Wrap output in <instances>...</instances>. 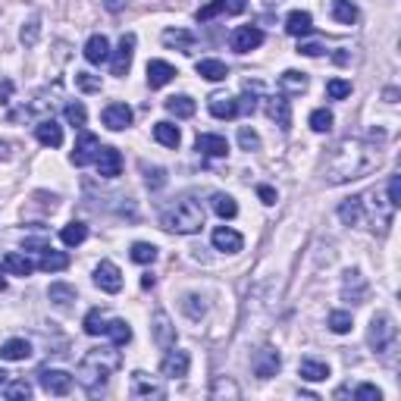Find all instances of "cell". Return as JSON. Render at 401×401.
Returning <instances> with one entry per match:
<instances>
[{
  "instance_id": "obj_58",
  "label": "cell",
  "mask_w": 401,
  "mask_h": 401,
  "mask_svg": "<svg viewBox=\"0 0 401 401\" xmlns=\"http://www.w3.org/2000/svg\"><path fill=\"white\" fill-rule=\"evenodd\" d=\"M257 198L264 204H276V188L273 185H257Z\"/></svg>"
},
{
  "instance_id": "obj_64",
  "label": "cell",
  "mask_w": 401,
  "mask_h": 401,
  "mask_svg": "<svg viewBox=\"0 0 401 401\" xmlns=\"http://www.w3.org/2000/svg\"><path fill=\"white\" fill-rule=\"evenodd\" d=\"M6 376H10V373H6V370H0V389L6 386Z\"/></svg>"
},
{
  "instance_id": "obj_49",
  "label": "cell",
  "mask_w": 401,
  "mask_h": 401,
  "mask_svg": "<svg viewBox=\"0 0 401 401\" xmlns=\"http://www.w3.org/2000/svg\"><path fill=\"white\" fill-rule=\"evenodd\" d=\"M100 75H94V73H75V88L78 91H85V94H94V91H100Z\"/></svg>"
},
{
  "instance_id": "obj_55",
  "label": "cell",
  "mask_w": 401,
  "mask_h": 401,
  "mask_svg": "<svg viewBox=\"0 0 401 401\" xmlns=\"http://www.w3.org/2000/svg\"><path fill=\"white\" fill-rule=\"evenodd\" d=\"M355 398L358 401H382V392L376 386H370V382H364V386L355 389Z\"/></svg>"
},
{
  "instance_id": "obj_57",
  "label": "cell",
  "mask_w": 401,
  "mask_h": 401,
  "mask_svg": "<svg viewBox=\"0 0 401 401\" xmlns=\"http://www.w3.org/2000/svg\"><path fill=\"white\" fill-rule=\"evenodd\" d=\"M235 100H239V116L241 113L251 116L257 110V98H254V94H251V98H248V94H241V98H235Z\"/></svg>"
},
{
  "instance_id": "obj_6",
  "label": "cell",
  "mask_w": 401,
  "mask_h": 401,
  "mask_svg": "<svg viewBox=\"0 0 401 401\" xmlns=\"http://www.w3.org/2000/svg\"><path fill=\"white\" fill-rule=\"evenodd\" d=\"M132 57H135V35H132V31H125V35L120 38V47H116L113 60H110V73H113L116 78L129 75V69H132Z\"/></svg>"
},
{
  "instance_id": "obj_9",
  "label": "cell",
  "mask_w": 401,
  "mask_h": 401,
  "mask_svg": "<svg viewBox=\"0 0 401 401\" xmlns=\"http://www.w3.org/2000/svg\"><path fill=\"white\" fill-rule=\"evenodd\" d=\"M38 380H41V389L47 395H69L73 392V373L66 370H41Z\"/></svg>"
},
{
  "instance_id": "obj_28",
  "label": "cell",
  "mask_w": 401,
  "mask_h": 401,
  "mask_svg": "<svg viewBox=\"0 0 401 401\" xmlns=\"http://www.w3.org/2000/svg\"><path fill=\"white\" fill-rule=\"evenodd\" d=\"M160 41L167 44V47H176V51H182V53H192L194 35H192V31H185V28H167L160 35Z\"/></svg>"
},
{
  "instance_id": "obj_4",
  "label": "cell",
  "mask_w": 401,
  "mask_h": 401,
  "mask_svg": "<svg viewBox=\"0 0 401 401\" xmlns=\"http://www.w3.org/2000/svg\"><path fill=\"white\" fill-rule=\"evenodd\" d=\"M360 201H364V223H370V229L386 232L392 226V217H395L398 207H392L389 198H382L376 188L373 192H367V194H360Z\"/></svg>"
},
{
  "instance_id": "obj_60",
  "label": "cell",
  "mask_w": 401,
  "mask_h": 401,
  "mask_svg": "<svg viewBox=\"0 0 401 401\" xmlns=\"http://www.w3.org/2000/svg\"><path fill=\"white\" fill-rule=\"evenodd\" d=\"M125 4H129V0H100V6H104L107 13H123Z\"/></svg>"
},
{
  "instance_id": "obj_34",
  "label": "cell",
  "mask_w": 401,
  "mask_h": 401,
  "mask_svg": "<svg viewBox=\"0 0 401 401\" xmlns=\"http://www.w3.org/2000/svg\"><path fill=\"white\" fill-rule=\"evenodd\" d=\"M210 204H214V214H217L219 219H235V217H239V204H235L232 194L217 192L214 198H210Z\"/></svg>"
},
{
  "instance_id": "obj_3",
  "label": "cell",
  "mask_w": 401,
  "mask_h": 401,
  "mask_svg": "<svg viewBox=\"0 0 401 401\" xmlns=\"http://www.w3.org/2000/svg\"><path fill=\"white\" fill-rule=\"evenodd\" d=\"M160 226L167 232H176V235H194L204 229V207L192 198H182V201L172 204L170 210H163Z\"/></svg>"
},
{
  "instance_id": "obj_36",
  "label": "cell",
  "mask_w": 401,
  "mask_h": 401,
  "mask_svg": "<svg viewBox=\"0 0 401 401\" xmlns=\"http://www.w3.org/2000/svg\"><path fill=\"white\" fill-rule=\"evenodd\" d=\"M329 13H333V19L342 22V26H355L358 22V6L351 4V0H333Z\"/></svg>"
},
{
  "instance_id": "obj_26",
  "label": "cell",
  "mask_w": 401,
  "mask_h": 401,
  "mask_svg": "<svg viewBox=\"0 0 401 401\" xmlns=\"http://www.w3.org/2000/svg\"><path fill=\"white\" fill-rule=\"evenodd\" d=\"M339 219L345 226H360L364 223V201H360V194H355V198L339 204Z\"/></svg>"
},
{
  "instance_id": "obj_17",
  "label": "cell",
  "mask_w": 401,
  "mask_h": 401,
  "mask_svg": "<svg viewBox=\"0 0 401 401\" xmlns=\"http://www.w3.org/2000/svg\"><path fill=\"white\" fill-rule=\"evenodd\" d=\"M132 398H163L167 395V389L160 386L157 380H151L147 373H141V370H135L132 373Z\"/></svg>"
},
{
  "instance_id": "obj_29",
  "label": "cell",
  "mask_w": 401,
  "mask_h": 401,
  "mask_svg": "<svg viewBox=\"0 0 401 401\" xmlns=\"http://www.w3.org/2000/svg\"><path fill=\"white\" fill-rule=\"evenodd\" d=\"M194 69H198V75L201 78H207V82H223L226 75H229V66H226L223 60H198L194 63Z\"/></svg>"
},
{
  "instance_id": "obj_40",
  "label": "cell",
  "mask_w": 401,
  "mask_h": 401,
  "mask_svg": "<svg viewBox=\"0 0 401 401\" xmlns=\"http://www.w3.org/2000/svg\"><path fill=\"white\" fill-rule=\"evenodd\" d=\"M85 239H88V226L85 223H69V226H63V232H60V241L66 248H78Z\"/></svg>"
},
{
  "instance_id": "obj_16",
  "label": "cell",
  "mask_w": 401,
  "mask_h": 401,
  "mask_svg": "<svg viewBox=\"0 0 401 401\" xmlns=\"http://www.w3.org/2000/svg\"><path fill=\"white\" fill-rule=\"evenodd\" d=\"M151 333H154V342L160 345L163 351H167V348H176V326H172V320H170L163 311H157V313H154V326H151Z\"/></svg>"
},
{
  "instance_id": "obj_5",
  "label": "cell",
  "mask_w": 401,
  "mask_h": 401,
  "mask_svg": "<svg viewBox=\"0 0 401 401\" xmlns=\"http://www.w3.org/2000/svg\"><path fill=\"white\" fill-rule=\"evenodd\" d=\"M395 339H398V326L395 320L389 317V313H376L370 320V335H367V342H370V348L376 355L386 358L392 348H395Z\"/></svg>"
},
{
  "instance_id": "obj_20",
  "label": "cell",
  "mask_w": 401,
  "mask_h": 401,
  "mask_svg": "<svg viewBox=\"0 0 401 401\" xmlns=\"http://www.w3.org/2000/svg\"><path fill=\"white\" fill-rule=\"evenodd\" d=\"M266 116L279 125V129H288L292 125V107H288L286 94H276V98H266Z\"/></svg>"
},
{
  "instance_id": "obj_2",
  "label": "cell",
  "mask_w": 401,
  "mask_h": 401,
  "mask_svg": "<svg viewBox=\"0 0 401 401\" xmlns=\"http://www.w3.org/2000/svg\"><path fill=\"white\" fill-rule=\"evenodd\" d=\"M120 364H123V355L116 351V345H110V348H91L88 355L82 358V364H78L75 382L94 395L98 389L107 386L110 376L120 370Z\"/></svg>"
},
{
  "instance_id": "obj_62",
  "label": "cell",
  "mask_w": 401,
  "mask_h": 401,
  "mask_svg": "<svg viewBox=\"0 0 401 401\" xmlns=\"http://www.w3.org/2000/svg\"><path fill=\"white\" fill-rule=\"evenodd\" d=\"M51 245H47L44 239H26V251H38V254H41V251H47Z\"/></svg>"
},
{
  "instance_id": "obj_48",
  "label": "cell",
  "mask_w": 401,
  "mask_h": 401,
  "mask_svg": "<svg viewBox=\"0 0 401 401\" xmlns=\"http://www.w3.org/2000/svg\"><path fill=\"white\" fill-rule=\"evenodd\" d=\"M4 398H10V401H22V398H31V382L26 380H16V382H6L4 386Z\"/></svg>"
},
{
  "instance_id": "obj_33",
  "label": "cell",
  "mask_w": 401,
  "mask_h": 401,
  "mask_svg": "<svg viewBox=\"0 0 401 401\" xmlns=\"http://www.w3.org/2000/svg\"><path fill=\"white\" fill-rule=\"evenodd\" d=\"M4 270H10L13 276H31L35 264H31L26 254H19V251H10V254L4 257Z\"/></svg>"
},
{
  "instance_id": "obj_52",
  "label": "cell",
  "mask_w": 401,
  "mask_h": 401,
  "mask_svg": "<svg viewBox=\"0 0 401 401\" xmlns=\"http://www.w3.org/2000/svg\"><path fill=\"white\" fill-rule=\"evenodd\" d=\"M239 145H241V151H257V147H261V135H257L251 125H241L239 129Z\"/></svg>"
},
{
  "instance_id": "obj_45",
  "label": "cell",
  "mask_w": 401,
  "mask_h": 401,
  "mask_svg": "<svg viewBox=\"0 0 401 401\" xmlns=\"http://www.w3.org/2000/svg\"><path fill=\"white\" fill-rule=\"evenodd\" d=\"M311 129L313 132H320V135H323V132H329V129H333V123H335V116L333 113H329V110L326 107H317V110H313V113H311Z\"/></svg>"
},
{
  "instance_id": "obj_10",
  "label": "cell",
  "mask_w": 401,
  "mask_h": 401,
  "mask_svg": "<svg viewBox=\"0 0 401 401\" xmlns=\"http://www.w3.org/2000/svg\"><path fill=\"white\" fill-rule=\"evenodd\" d=\"M188 367H192V358H188V351H172L167 348V358L160 360V373L170 376V380H182V376H188Z\"/></svg>"
},
{
  "instance_id": "obj_39",
  "label": "cell",
  "mask_w": 401,
  "mask_h": 401,
  "mask_svg": "<svg viewBox=\"0 0 401 401\" xmlns=\"http://www.w3.org/2000/svg\"><path fill=\"white\" fill-rule=\"evenodd\" d=\"M154 138L160 141L163 147H179V141H182V132H179L172 123L163 120V123H157V125H154Z\"/></svg>"
},
{
  "instance_id": "obj_56",
  "label": "cell",
  "mask_w": 401,
  "mask_h": 401,
  "mask_svg": "<svg viewBox=\"0 0 401 401\" xmlns=\"http://www.w3.org/2000/svg\"><path fill=\"white\" fill-rule=\"evenodd\" d=\"M386 192H389V204H392V207H401V176H392L389 179Z\"/></svg>"
},
{
  "instance_id": "obj_30",
  "label": "cell",
  "mask_w": 401,
  "mask_h": 401,
  "mask_svg": "<svg viewBox=\"0 0 401 401\" xmlns=\"http://www.w3.org/2000/svg\"><path fill=\"white\" fill-rule=\"evenodd\" d=\"M38 266H41L44 273H60V270H66V266H69V254H66V251L47 248V251H41V261H38Z\"/></svg>"
},
{
  "instance_id": "obj_14",
  "label": "cell",
  "mask_w": 401,
  "mask_h": 401,
  "mask_svg": "<svg viewBox=\"0 0 401 401\" xmlns=\"http://www.w3.org/2000/svg\"><path fill=\"white\" fill-rule=\"evenodd\" d=\"M100 120H104V125L110 132H123V129H129L135 116H132L129 104H107L104 113H100Z\"/></svg>"
},
{
  "instance_id": "obj_1",
  "label": "cell",
  "mask_w": 401,
  "mask_h": 401,
  "mask_svg": "<svg viewBox=\"0 0 401 401\" xmlns=\"http://www.w3.org/2000/svg\"><path fill=\"white\" fill-rule=\"evenodd\" d=\"M380 167V147L367 138H345L333 147L323 163V179L329 185H345L364 179Z\"/></svg>"
},
{
  "instance_id": "obj_35",
  "label": "cell",
  "mask_w": 401,
  "mask_h": 401,
  "mask_svg": "<svg viewBox=\"0 0 401 401\" xmlns=\"http://www.w3.org/2000/svg\"><path fill=\"white\" fill-rule=\"evenodd\" d=\"M31 355V345L28 339H10L0 345V358L4 360H26Z\"/></svg>"
},
{
  "instance_id": "obj_15",
  "label": "cell",
  "mask_w": 401,
  "mask_h": 401,
  "mask_svg": "<svg viewBox=\"0 0 401 401\" xmlns=\"http://www.w3.org/2000/svg\"><path fill=\"white\" fill-rule=\"evenodd\" d=\"M100 151V141L98 135H91V132H82L75 141V151H73V163L75 167H88V163H94V157H98Z\"/></svg>"
},
{
  "instance_id": "obj_23",
  "label": "cell",
  "mask_w": 401,
  "mask_h": 401,
  "mask_svg": "<svg viewBox=\"0 0 401 401\" xmlns=\"http://www.w3.org/2000/svg\"><path fill=\"white\" fill-rule=\"evenodd\" d=\"M35 138L41 141L44 147H60L63 145V129L57 125L53 116H47V120H41V123L35 125Z\"/></svg>"
},
{
  "instance_id": "obj_51",
  "label": "cell",
  "mask_w": 401,
  "mask_h": 401,
  "mask_svg": "<svg viewBox=\"0 0 401 401\" xmlns=\"http://www.w3.org/2000/svg\"><path fill=\"white\" fill-rule=\"evenodd\" d=\"M326 94L333 100H345L351 94V82H345V78H329V82H326Z\"/></svg>"
},
{
  "instance_id": "obj_27",
  "label": "cell",
  "mask_w": 401,
  "mask_h": 401,
  "mask_svg": "<svg viewBox=\"0 0 401 401\" xmlns=\"http://www.w3.org/2000/svg\"><path fill=\"white\" fill-rule=\"evenodd\" d=\"M279 91L286 94H304L308 91V75L304 73H298V69H286V73L279 75Z\"/></svg>"
},
{
  "instance_id": "obj_63",
  "label": "cell",
  "mask_w": 401,
  "mask_h": 401,
  "mask_svg": "<svg viewBox=\"0 0 401 401\" xmlns=\"http://www.w3.org/2000/svg\"><path fill=\"white\" fill-rule=\"evenodd\" d=\"M6 288V276H4V266H0V292Z\"/></svg>"
},
{
  "instance_id": "obj_50",
  "label": "cell",
  "mask_w": 401,
  "mask_h": 401,
  "mask_svg": "<svg viewBox=\"0 0 401 401\" xmlns=\"http://www.w3.org/2000/svg\"><path fill=\"white\" fill-rule=\"evenodd\" d=\"M85 120H88V110H85L82 100H73V104H66V123L69 125H85Z\"/></svg>"
},
{
  "instance_id": "obj_47",
  "label": "cell",
  "mask_w": 401,
  "mask_h": 401,
  "mask_svg": "<svg viewBox=\"0 0 401 401\" xmlns=\"http://www.w3.org/2000/svg\"><path fill=\"white\" fill-rule=\"evenodd\" d=\"M182 311H185L188 320H201L204 313H207V304H204V298H198V295H185L182 298Z\"/></svg>"
},
{
  "instance_id": "obj_61",
  "label": "cell",
  "mask_w": 401,
  "mask_h": 401,
  "mask_svg": "<svg viewBox=\"0 0 401 401\" xmlns=\"http://www.w3.org/2000/svg\"><path fill=\"white\" fill-rule=\"evenodd\" d=\"M10 98H13V82H10V78H0V100H4V104H10Z\"/></svg>"
},
{
  "instance_id": "obj_37",
  "label": "cell",
  "mask_w": 401,
  "mask_h": 401,
  "mask_svg": "<svg viewBox=\"0 0 401 401\" xmlns=\"http://www.w3.org/2000/svg\"><path fill=\"white\" fill-rule=\"evenodd\" d=\"M47 298H51L57 308H69V304L75 301V286H69V282H53V286L47 288Z\"/></svg>"
},
{
  "instance_id": "obj_11",
  "label": "cell",
  "mask_w": 401,
  "mask_h": 401,
  "mask_svg": "<svg viewBox=\"0 0 401 401\" xmlns=\"http://www.w3.org/2000/svg\"><path fill=\"white\" fill-rule=\"evenodd\" d=\"M210 241H214V248L223 251V254H239V251L245 248V239H241V232H235L232 226H217L214 235H210Z\"/></svg>"
},
{
  "instance_id": "obj_54",
  "label": "cell",
  "mask_w": 401,
  "mask_h": 401,
  "mask_svg": "<svg viewBox=\"0 0 401 401\" xmlns=\"http://www.w3.org/2000/svg\"><path fill=\"white\" fill-rule=\"evenodd\" d=\"M38 35H41V19H38V16H35V19H28L26 22V26H22V44H35L38 41Z\"/></svg>"
},
{
  "instance_id": "obj_13",
  "label": "cell",
  "mask_w": 401,
  "mask_h": 401,
  "mask_svg": "<svg viewBox=\"0 0 401 401\" xmlns=\"http://www.w3.org/2000/svg\"><path fill=\"white\" fill-rule=\"evenodd\" d=\"M251 367H254V376H261V380H270V376L279 373L282 367V358L276 348H261L254 355V360H251Z\"/></svg>"
},
{
  "instance_id": "obj_38",
  "label": "cell",
  "mask_w": 401,
  "mask_h": 401,
  "mask_svg": "<svg viewBox=\"0 0 401 401\" xmlns=\"http://www.w3.org/2000/svg\"><path fill=\"white\" fill-rule=\"evenodd\" d=\"M311 13H304V10H295V13H288L286 16V31L288 35H295V38H301V35H308L311 31Z\"/></svg>"
},
{
  "instance_id": "obj_41",
  "label": "cell",
  "mask_w": 401,
  "mask_h": 401,
  "mask_svg": "<svg viewBox=\"0 0 401 401\" xmlns=\"http://www.w3.org/2000/svg\"><path fill=\"white\" fill-rule=\"evenodd\" d=\"M104 335H110V339H113V345L120 348V345H129V342H132V326L125 323V320H110Z\"/></svg>"
},
{
  "instance_id": "obj_59",
  "label": "cell",
  "mask_w": 401,
  "mask_h": 401,
  "mask_svg": "<svg viewBox=\"0 0 401 401\" xmlns=\"http://www.w3.org/2000/svg\"><path fill=\"white\" fill-rule=\"evenodd\" d=\"M298 53H304V57H323V44H317V41L301 44L298 47Z\"/></svg>"
},
{
  "instance_id": "obj_31",
  "label": "cell",
  "mask_w": 401,
  "mask_h": 401,
  "mask_svg": "<svg viewBox=\"0 0 401 401\" xmlns=\"http://www.w3.org/2000/svg\"><path fill=\"white\" fill-rule=\"evenodd\" d=\"M223 10H229V13H241V10H245V4H241V0H214V4H207L204 10H198V22L214 19V16H217V13H223Z\"/></svg>"
},
{
  "instance_id": "obj_43",
  "label": "cell",
  "mask_w": 401,
  "mask_h": 401,
  "mask_svg": "<svg viewBox=\"0 0 401 401\" xmlns=\"http://www.w3.org/2000/svg\"><path fill=\"white\" fill-rule=\"evenodd\" d=\"M210 398H241V389L226 376H217V382L210 386Z\"/></svg>"
},
{
  "instance_id": "obj_25",
  "label": "cell",
  "mask_w": 401,
  "mask_h": 401,
  "mask_svg": "<svg viewBox=\"0 0 401 401\" xmlns=\"http://www.w3.org/2000/svg\"><path fill=\"white\" fill-rule=\"evenodd\" d=\"M298 373H301L304 382H323L329 376V364L326 360H317V358H304L298 364Z\"/></svg>"
},
{
  "instance_id": "obj_42",
  "label": "cell",
  "mask_w": 401,
  "mask_h": 401,
  "mask_svg": "<svg viewBox=\"0 0 401 401\" xmlns=\"http://www.w3.org/2000/svg\"><path fill=\"white\" fill-rule=\"evenodd\" d=\"M82 326H85V333L88 335H104L107 333V317H104V311L100 308H94L85 313V320H82Z\"/></svg>"
},
{
  "instance_id": "obj_44",
  "label": "cell",
  "mask_w": 401,
  "mask_h": 401,
  "mask_svg": "<svg viewBox=\"0 0 401 401\" xmlns=\"http://www.w3.org/2000/svg\"><path fill=\"white\" fill-rule=\"evenodd\" d=\"M129 257H132L135 264L147 266V264H154V261H157V248H154V245H147V241H135V245H132V251H129Z\"/></svg>"
},
{
  "instance_id": "obj_12",
  "label": "cell",
  "mask_w": 401,
  "mask_h": 401,
  "mask_svg": "<svg viewBox=\"0 0 401 401\" xmlns=\"http://www.w3.org/2000/svg\"><path fill=\"white\" fill-rule=\"evenodd\" d=\"M94 163H98V172L104 179H116L123 172V154L116 151V147H110V145H100V151H98V157H94Z\"/></svg>"
},
{
  "instance_id": "obj_24",
  "label": "cell",
  "mask_w": 401,
  "mask_h": 401,
  "mask_svg": "<svg viewBox=\"0 0 401 401\" xmlns=\"http://www.w3.org/2000/svg\"><path fill=\"white\" fill-rule=\"evenodd\" d=\"M85 60L91 63V66H100V63L110 60V41L104 35H91L88 41H85Z\"/></svg>"
},
{
  "instance_id": "obj_19",
  "label": "cell",
  "mask_w": 401,
  "mask_h": 401,
  "mask_svg": "<svg viewBox=\"0 0 401 401\" xmlns=\"http://www.w3.org/2000/svg\"><path fill=\"white\" fill-rule=\"evenodd\" d=\"M176 75H179L176 66L167 63V60H151L147 63V85H151V88H163V85H170Z\"/></svg>"
},
{
  "instance_id": "obj_18",
  "label": "cell",
  "mask_w": 401,
  "mask_h": 401,
  "mask_svg": "<svg viewBox=\"0 0 401 401\" xmlns=\"http://www.w3.org/2000/svg\"><path fill=\"white\" fill-rule=\"evenodd\" d=\"M342 298H345V301H351V304L367 301V282H364V276H360L358 270H348V273H345Z\"/></svg>"
},
{
  "instance_id": "obj_7",
  "label": "cell",
  "mask_w": 401,
  "mask_h": 401,
  "mask_svg": "<svg viewBox=\"0 0 401 401\" xmlns=\"http://www.w3.org/2000/svg\"><path fill=\"white\" fill-rule=\"evenodd\" d=\"M94 286H98L100 292H107V295H116L123 288L120 266H116L113 261H100L98 266H94Z\"/></svg>"
},
{
  "instance_id": "obj_46",
  "label": "cell",
  "mask_w": 401,
  "mask_h": 401,
  "mask_svg": "<svg viewBox=\"0 0 401 401\" xmlns=\"http://www.w3.org/2000/svg\"><path fill=\"white\" fill-rule=\"evenodd\" d=\"M351 326H355V320H351L348 311H333V313H329V329H333L335 335L351 333Z\"/></svg>"
},
{
  "instance_id": "obj_21",
  "label": "cell",
  "mask_w": 401,
  "mask_h": 401,
  "mask_svg": "<svg viewBox=\"0 0 401 401\" xmlns=\"http://www.w3.org/2000/svg\"><path fill=\"white\" fill-rule=\"evenodd\" d=\"M207 107H210V113L217 116V120H235L239 116V100L229 98V94H210V100H207Z\"/></svg>"
},
{
  "instance_id": "obj_8",
  "label": "cell",
  "mask_w": 401,
  "mask_h": 401,
  "mask_svg": "<svg viewBox=\"0 0 401 401\" xmlns=\"http://www.w3.org/2000/svg\"><path fill=\"white\" fill-rule=\"evenodd\" d=\"M229 44H232L235 53H251V51H257V47L264 44V31L257 26H239L232 31Z\"/></svg>"
},
{
  "instance_id": "obj_53",
  "label": "cell",
  "mask_w": 401,
  "mask_h": 401,
  "mask_svg": "<svg viewBox=\"0 0 401 401\" xmlns=\"http://www.w3.org/2000/svg\"><path fill=\"white\" fill-rule=\"evenodd\" d=\"M141 170H145V182H147V188H154V192H157V188L167 185V170H160V167H147V163H145Z\"/></svg>"
},
{
  "instance_id": "obj_22",
  "label": "cell",
  "mask_w": 401,
  "mask_h": 401,
  "mask_svg": "<svg viewBox=\"0 0 401 401\" xmlns=\"http://www.w3.org/2000/svg\"><path fill=\"white\" fill-rule=\"evenodd\" d=\"M194 147H198L204 157H226V154H229V141H226L223 135H214V132H204V135H198Z\"/></svg>"
},
{
  "instance_id": "obj_32",
  "label": "cell",
  "mask_w": 401,
  "mask_h": 401,
  "mask_svg": "<svg viewBox=\"0 0 401 401\" xmlns=\"http://www.w3.org/2000/svg\"><path fill=\"white\" fill-rule=\"evenodd\" d=\"M167 110L176 120H188V116H194V100L188 98V94H172V98H167Z\"/></svg>"
}]
</instances>
